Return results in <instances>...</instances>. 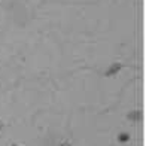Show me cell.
<instances>
[{
	"label": "cell",
	"mask_w": 146,
	"mask_h": 146,
	"mask_svg": "<svg viewBox=\"0 0 146 146\" xmlns=\"http://www.w3.org/2000/svg\"><path fill=\"white\" fill-rule=\"evenodd\" d=\"M122 69V64L121 63H113L110 66V67L108 69V72H106V76H113V75H116V73Z\"/></svg>",
	"instance_id": "6da1fadb"
},
{
	"label": "cell",
	"mask_w": 146,
	"mask_h": 146,
	"mask_svg": "<svg viewBox=\"0 0 146 146\" xmlns=\"http://www.w3.org/2000/svg\"><path fill=\"white\" fill-rule=\"evenodd\" d=\"M119 139L124 142V140H128V136H127V134H121V136H119Z\"/></svg>",
	"instance_id": "3957f363"
},
{
	"label": "cell",
	"mask_w": 146,
	"mask_h": 146,
	"mask_svg": "<svg viewBox=\"0 0 146 146\" xmlns=\"http://www.w3.org/2000/svg\"><path fill=\"white\" fill-rule=\"evenodd\" d=\"M2 128H3V122H2V121H0V130H2Z\"/></svg>",
	"instance_id": "5b68a950"
},
{
	"label": "cell",
	"mask_w": 146,
	"mask_h": 146,
	"mask_svg": "<svg viewBox=\"0 0 146 146\" xmlns=\"http://www.w3.org/2000/svg\"><path fill=\"white\" fill-rule=\"evenodd\" d=\"M128 119H133V121H139V119H140V112L136 110V112H131V113H128Z\"/></svg>",
	"instance_id": "7a4b0ae2"
},
{
	"label": "cell",
	"mask_w": 146,
	"mask_h": 146,
	"mask_svg": "<svg viewBox=\"0 0 146 146\" xmlns=\"http://www.w3.org/2000/svg\"><path fill=\"white\" fill-rule=\"evenodd\" d=\"M60 146H70V145H69V143H66V142H64V143H61V145H60Z\"/></svg>",
	"instance_id": "277c9868"
}]
</instances>
